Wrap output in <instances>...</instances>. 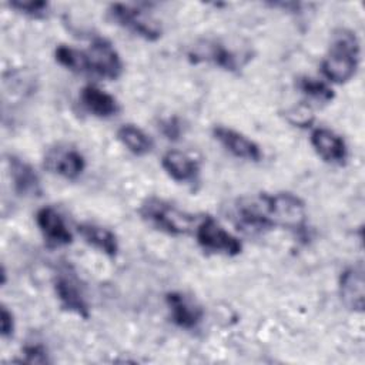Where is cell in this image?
Returning a JSON list of instances; mask_svg holds the SVG:
<instances>
[{
    "instance_id": "obj_12",
    "label": "cell",
    "mask_w": 365,
    "mask_h": 365,
    "mask_svg": "<svg viewBox=\"0 0 365 365\" xmlns=\"http://www.w3.org/2000/svg\"><path fill=\"white\" fill-rule=\"evenodd\" d=\"M338 292L342 304L354 311L362 312L365 304V278L362 264L346 267L338 279Z\"/></svg>"
},
{
    "instance_id": "obj_25",
    "label": "cell",
    "mask_w": 365,
    "mask_h": 365,
    "mask_svg": "<svg viewBox=\"0 0 365 365\" xmlns=\"http://www.w3.org/2000/svg\"><path fill=\"white\" fill-rule=\"evenodd\" d=\"M158 130L161 131V134L171 141H177L181 138L182 134V125L181 121L177 117H167L163 118L158 123Z\"/></svg>"
},
{
    "instance_id": "obj_21",
    "label": "cell",
    "mask_w": 365,
    "mask_h": 365,
    "mask_svg": "<svg viewBox=\"0 0 365 365\" xmlns=\"http://www.w3.org/2000/svg\"><path fill=\"white\" fill-rule=\"evenodd\" d=\"M56 61L66 70L76 74H90L86 50H78L67 44H58L54 48Z\"/></svg>"
},
{
    "instance_id": "obj_24",
    "label": "cell",
    "mask_w": 365,
    "mask_h": 365,
    "mask_svg": "<svg viewBox=\"0 0 365 365\" xmlns=\"http://www.w3.org/2000/svg\"><path fill=\"white\" fill-rule=\"evenodd\" d=\"M21 362L27 364H48V352L46 346L40 342L26 344L21 349Z\"/></svg>"
},
{
    "instance_id": "obj_6",
    "label": "cell",
    "mask_w": 365,
    "mask_h": 365,
    "mask_svg": "<svg viewBox=\"0 0 365 365\" xmlns=\"http://www.w3.org/2000/svg\"><path fill=\"white\" fill-rule=\"evenodd\" d=\"M242 53H237L232 47L221 40H202L192 46L188 58L192 63H210L225 71H238L247 60Z\"/></svg>"
},
{
    "instance_id": "obj_18",
    "label": "cell",
    "mask_w": 365,
    "mask_h": 365,
    "mask_svg": "<svg viewBox=\"0 0 365 365\" xmlns=\"http://www.w3.org/2000/svg\"><path fill=\"white\" fill-rule=\"evenodd\" d=\"M77 232L86 244L103 252L108 258H115L120 250L117 235L107 227L96 222H80L77 225Z\"/></svg>"
},
{
    "instance_id": "obj_2",
    "label": "cell",
    "mask_w": 365,
    "mask_h": 365,
    "mask_svg": "<svg viewBox=\"0 0 365 365\" xmlns=\"http://www.w3.org/2000/svg\"><path fill=\"white\" fill-rule=\"evenodd\" d=\"M361 44L356 33L346 27H338L331 34L328 50L321 61V73L335 84L348 83L359 66Z\"/></svg>"
},
{
    "instance_id": "obj_9",
    "label": "cell",
    "mask_w": 365,
    "mask_h": 365,
    "mask_svg": "<svg viewBox=\"0 0 365 365\" xmlns=\"http://www.w3.org/2000/svg\"><path fill=\"white\" fill-rule=\"evenodd\" d=\"M165 305H167L171 322L178 328L194 329L201 324L204 318L202 307L185 292H181V291L167 292Z\"/></svg>"
},
{
    "instance_id": "obj_11",
    "label": "cell",
    "mask_w": 365,
    "mask_h": 365,
    "mask_svg": "<svg viewBox=\"0 0 365 365\" xmlns=\"http://www.w3.org/2000/svg\"><path fill=\"white\" fill-rule=\"evenodd\" d=\"M36 225L50 248L64 247L73 242V234L68 230L61 214L50 205L41 207L36 212Z\"/></svg>"
},
{
    "instance_id": "obj_15",
    "label": "cell",
    "mask_w": 365,
    "mask_h": 365,
    "mask_svg": "<svg viewBox=\"0 0 365 365\" xmlns=\"http://www.w3.org/2000/svg\"><path fill=\"white\" fill-rule=\"evenodd\" d=\"M6 164L16 194L21 197H38L41 194L40 177L30 163L14 154H9Z\"/></svg>"
},
{
    "instance_id": "obj_16",
    "label": "cell",
    "mask_w": 365,
    "mask_h": 365,
    "mask_svg": "<svg viewBox=\"0 0 365 365\" xmlns=\"http://www.w3.org/2000/svg\"><path fill=\"white\" fill-rule=\"evenodd\" d=\"M78 100L87 113L98 118H110L120 111L117 98L93 84H87L80 90Z\"/></svg>"
},
{
    "instance_id": "obj_23",
    "label": "cell",
    "mask_w": 365,
    "mask_h": 365,
    "mask_svg": "<svg viewBox=\"0 0 365 365\" xmlns=\"http://www.w3.org/2000/svg\"><path fill=\"white\" fill-rule=\"evenodd\" d=\"M285 115H287V120L295 127L305 128V127H311V124L314 123V113L311 107L307 104H298L291 107Z\"/></svg>"
},
{
    "instance_id": "obj_7",
    "label": "cell",
    "mask_w": 365,
    "mask_h": 365,
    "mask_svg": "<svg viewBox=\"0 0 365 365\" xmlns=\"http://www.w3.org/2000/svg\"><path fill=\"white\" fill-rule=\"evenodd\" d=\"M86 56L90 74H96L106 80H117L121 77L124 64L110 40L104 37L93 38L86 50Z\"/></svg>"
},
{
    "instance_id": "obj_4",
    "label": "cell",
    "mask_w": 365,
    "mask_h": 365,
    "mask_svg": "<svg viewBox=\"0 0 365 365\" xmlns=\"http://www.w3.org/2000/svg\"><path fill=\"white\" fill-rule=\"evenodd\" d=\"M108 17L117 26L147 41H157L163 36L161 23L148 11L127 3H111L107 9Z\"/></svg>"
},
{
    "instance_id": "obj_17",
    "label": "cell",
    "mask_w": 365,
    "mask_h": 365,
    "mask_svg": "<svg viewBox=\"0 0 365 365\" xmlns=\"http://www.w3.org/2000/svg\"><path fill=\"white\" fill-rule=\"evenodd\" d=\"M161 167L165 174L177 182H194L200 175V164L187 153L168 150L161 157Z\"/></svg>"
},
{
    "instance_id": "obj_26",
    "label": "cell",
    "mask_w": 365,
    "mask_h": 365,
    "mask_svg": "<svg viewBox=\"0 0 365 365\" xmlns=\"http://www.w3.org/2000/svg\"><path fill=\"white\" fill-rule=\"evenodd\" d=\"M0 334L3 339L13 338L14 335V315L6 305L0 308Z\"/></svg>"
},
{
    "instance_id": "obj_13",
    "label": "cell",
    "mask_w": 365,
    "mask_h": 365,
    "mask_svg": "<svg viewBox=\"0 0 365 365\" xmlns=\"http://www.w3.org/2000/svg\"><path fill=\"white\" fill-rule=\"evenodd\" d=\"M44 167L66 180H77L86 170V158L77 148L57 147L46 154Z\"/></svg>"
},
{
    "instance_id": "obj_1",
    "label": "cell",
    "mask_w": 365,
    "mask_h": 365,
    "mask_svg": "<svg viewBox=\"0 0 365 365\" xmlns=\"http://www.w3.org/2000/svg\"><path fill=\"white\" fill-rule=\"evenodd\" d=\"M231 220L238 230L251 234L272 228L297 232L307 224V205L289 191L258 192L237 198L231 207Z\"/></svg>"
},
{
    "instance_id": "obj_8",
    "label": "cell",
    "mask_w": 365,
    "mask_h": 365,
    "mask_svg": "<svg viewBox=\"0 0 365 365\" xmlns=\"http://www.w3.org/2000/svg\"><path fill=\"white\" fill-rule=\"evenodd\" d=\"M53 288L61 308L81 318L90 317V308L84 291L78 278L71 271L67 268L58 271L54 277Z\"/></svg>"
},
{
    "instance_id": "obj_10",
    "label": "cell",
    "mask_w": 365,
    "mask_h": 365,
    "mask_svg": "<svg viewBox=\"0 0 365 365\" xmlns=\"http://www.w3.org/2000/svg\"><path fill=\"white\" fill-rule=\"evenodd\" d=\"M211 134L215 138V141H218L234 157L252 161V163L261 161L262 158L261 147L254 140L242 134L241 131L218 124L212 127Z\"/></svg>"
},
{
    "instance_id": "obj_19",
    "label": "cell",
    "mask_w": 365,
    "mask_h": 365,
    "mask_svg": "<svg viewBox=\"0 0 365 365\" xmlns=\"http://www.w3.org/2000/svg\"><path fill=\"white\" fill-rule=\"evenodd\" d=\"M117 140L134 155H147L154 148L153 138L138 125L127 123L118 127Z\"/></svg>"
},
{
    "instance_id": "obj_3",
    "label": "cell",
    "mask_w": 365,
    "mask_h": 365,
    "mask_svg": "<svg viewBox=\"0 0 365 365\" xmlns=\"http://www.w3.org/2000/svg\"><path fill=\"white\" fill-rule=\"evenodd\" d=\"M138 214L147 225L171 237H182L194 232L200 221L197 215L154 195L147 197L140 204Z\"/></svg>"
},
{
    "instance_id": "obj_22",
    "label": "cell",
    "mask_w": 365,
    "mask_h": 365,
    "mask_svg": "<svg viewBox=\"0 0 365 365\" xmlns=\"http://www.w3.org/2000/svg\"><path fill=\"white\" fill-rule=\"evenodd\" d=\"M9 7L31 19H44L50 4L44 0H11L9 1Z\"/></svg>"
},
{
    "instance_id": "obj_14",
    "label": "cell",
    "mask_w": 365,
    "mask_h": 365,
    "mask_svg": "<svg viewBox=\"0 0 365 365\" xmlns=\"http://www.w3.org/2000/svg\"><path fill=\"white\" fill-rule=\"evenodd\" d=\"M309 143L318 157L325 163L332 165H344L346 163L348 147L344 138L335 131L325 127H317L311 131Z\"/></svg>"
},
{
    "instance_id": "obj_20",
    "label": "cell",
    "mask_w": 365,
    "mask_h": 365,
    "mask_svg": "<svg viewBox=\"0 0 365 365\" xmlns=\"http://www.w3.org/2000/svg\"><path fill=\"white\" fill-rule=\"evenodd\" d=\"M297 88L301 94L309 100L319 104H328L335 98V93L331 86L319 78L311 76H301L297 80Z\"/></svg>"
},
{
    "instance_id": "obj_5",
    "label": "cell",
    "mask_w": 365,
    "mask_h": 365,
    "mask_svg": "<svg viewBox=\"0 0 365 365\" xmlns=\"http://www.w3.org/2000/svg\"><path fill=\"white\" fill-rule=\"evenodd\" d=\"M197 244L210 254L235 257L242 252V242L225 230L214 217H201L194 230Z\"/></svg>"
}]
</instances>
